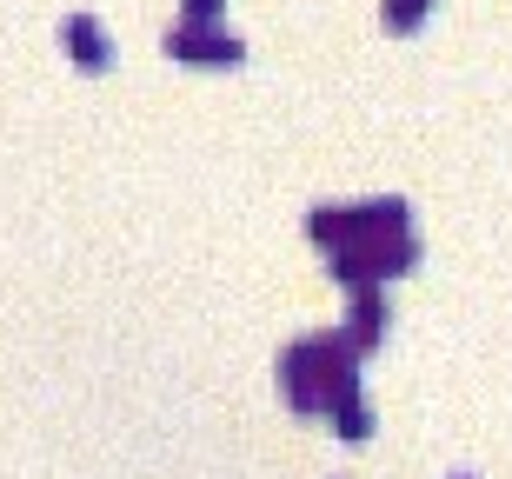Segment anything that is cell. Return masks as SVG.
I'll return each instance as SVG.
<instances>
[{"instance_id": "cell-1", "label": "cell", "mask_w": 512, "mask_h": 479, "mask_svg": "<svg viewBox=\"0 0 512 479\" xmlns=\"http://www.w3.org/2000/svg\"><path fill=\"white\" fill-rule=\"evenodd\" d=\"M313 240H326L333 273L346 287H386L393 273L419 260L413 200L406 193H373V200H313L306 213Z\"/></svg>"}, {"instance_id": "cell-5", "label": "cell", "mask_w": 512, "mask_h": 479, "mask_svg": "<svg viewBox=\"0 0 512 479\" xmlns=\"http://www.w3.org/2000/svg\"><path fill=\"white\" fill-rule=\"evenodd\" d=\"M346 320H353V326H340V333L353 340V353H366V346L386 333V320H393V313H386V287H353V307H346Z\"/></svg>"}, {"instance_id": "cell-3", "label": "cell", "mask_w": 512, "mask_h": 479, "mask_svg": "<svg viewBox=\"0 0 512 479\" xmlns=\"http://www.w3.org/2000/svg\"><path fill=\"white\" fill-rule=\"evenodd\" d=\"M160 47L167 54H180V60H240L247 54V40L233 34L227 20H167V34H160Z\"/></svg>"}, {"instance_id": "cell-4", "label": "cell", "mask_w": 512, "mask_h": 479, "mask_svg": "<svg viewBox=\"0 0 512 479\" xmlns=\"http://www.w3.org/2000/svg\"><path fill=\"white\" fill-rule=\"evenodd\" d=\"M60 47H67L74 67H87V74H100V67L114 60V34H107L94 14H80V7H74V14H60Z\"/></svg>"}, {"instance_id": "cell-2", "label": "cell", "mask_w": 512, "mask_h": 479, "mask_svg": "<svg viewBox=\"0 0 512 479\" xmlns=\"http://www.w3.org/2000/svg\"><path fill=\"white\" fill-rule=\"evenodd\" d=\"M353 340L346 333H300V340L280 353V386H286V400L300 406V413H320V406H333V393L340 386H353L360 373H353Z\"/></svg>"}, {"instance_id": "cell-7", "label": "cell", "mask_w": 512, "mask_h": 479, "mask_svg": "<svg viewBox=\"0 0 512 479\" xmlns=\"http://www.w3.org/2000/svg\"><path fill=\"white\" fill-rule=\"evenodd\" d=\"M433 0H380V14H386V27H413L419 14H426Z\"/></svg>"}, {"instance_id": "cell-6", "label": "cell", "mask_w": 512, "mask_h": 479, "mask_svg": "<svg viewBox=\"0 0 512 479\" xmlns=\"http://www.w3.org/2000/svg\"><path fill=\"white\" fill-rule=\"evenodd\" d=\"M326 413H333V426H340L346 440H366V433H373V406H366L360 380H353V386H340V393H333V406H326Z\"/></svg>"}, {"instance_id": "cell-8", "label": "cell", "mask_w": 512, "mask_h": 479, "mask_svg": "<svg viewBox=\"0 0 512 479\" xmlns=\"http://www.w3.org/2000/svg\"><path fill=\"white\" fill-rule=\"evenodd\" d=\"M187 20H220V0H187Z\"/></svg>"}, {"instance_id": "cell-9", "label": "cell", "mask_w": 512, "mask_h": 479, "mask_svg": "<svg viewBox=\"0 0 512 479\" xmlns=\"http://www.w3.org/2000/svg\"><path fill=\"white\" fill-rule=\"evenodd\" d=\"M446 479H473V473H446Z\"/></svg>"}]
</instances>
